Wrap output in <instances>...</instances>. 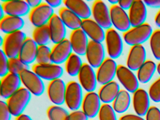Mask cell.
<instances>
[{"label": "cell", "mask_w": 160, "mask_h": 120, "mask_svg": "<svg viewBox=\"0 0 160 120\" xmlns=\"http://www.w3.org/2000/svg\"><path fill=\"white\" fill-rule=\"evenodd\" d=\"M152 28L149 23L145 22L138 26L132 27L123 34L124 42L132 46L142 45L150 38Z\"/></svg>", "instance_id": "cell-1"}, {"label": "cell", "mask_w": 160, "mask_h": 120, "mask_svg": "<svg viewBox=\"0 0 160 120\" xmlns=\"http://www.w3.org/2000/svg\"><path fill=\"white\" fill-rule=\"evenodd\" d=\"M31 94L28 89L21 87L7 99L6 103L12 116L17 117L23 114L30 101Z\"/></svg>", "instance_id": "cell-2"}, {"label": "cell", "mask_w": 160, "mask_h": 120, "mask_svg": "<svg viewBox=\"0 0 160 120\" xmlns=\"http://www.w3.org/2000/svg\"><path fill=\"white\" fill-rule=\"evenodd\" d=\"M27 38L26 33L22 31L7 34L4 36L2 50L9 59L18 57L20 49Z\"/></svg>", "instance_id": "cell-3"}, {"label": "cell", "mask_w": 160, "mask_h": 120, "mask_svg": "<svg viewBox=\"0 0 160 120\" xmlns=\"http://www.w3.org/2000/svg\"><path fill=\"white\" fill-rule=\"evenodd\" d=\"M82 87L78 82L74 81L66 84L65 103L71 110L76 111L81 107L83 97Z\"/></svg>", "instance_id": "cell-4"}, {"label": "cell", "mask_w": 160, "mask_h": 120, "mask_svg": "<svg viewBox=\"0 0 160 120\" xmlns=\"http://www.w3.org/2000/svg\"><path fill=\"white\" fill-rule=\"evenodd\" d=\"M21 82L31 94L40 96L45 91V85L42 79L33 71L24 70L19 75Z\"/></svg>", "instance_id": "cell-5"}, {"label": "cell", "mask_w": 160, "mask_h": 120, "mask_svg": "<svg viewBox=\"0 0 160 120\" xmlns=\"http://www.w3.org/2000/svg\"><path fill=\"white\" fill-rule=\"evenodd\" d=\"M107 51L110 58L118 59L123 50V42L121 36L114 28H109L105 32V38Z\"/></svg>", "instance_id": "cell-6"}, {"label": "cell", "mask_w": 160, "mask_h": 120, "mask_svg": "<svg viewBox=\"0 0 160 120\" xmlns=\"http://www.w3.org/2000/svg\"><path fill=\"white\" fill-rule=\"evenodd\" d=\"M54 14L53 8L45 2L31 10L29 18L32 25L40 27L48 24Z\"/></svg>", "instance_id": "cell-7"}, {"label": "cell", "mask_w": 160, "mask_h": 120, "mask_svg": "<svg viewBox=\"0 0 160 120\" xmlns=\"http://www.w3.org/2000/svg\"><path fill=\"white\" fill-rule=\"evenodd\" d=\"M116 77L124 89L129 92L134 93L139 88V81L136 75L127 66L118 65Z\"/></svg>", "instance_id": "cell-8"}, {"label": "cell", "mask_w": 160, "mask_h": 120, "mask_svg": "<svg viewBox=\"0 0 160 120\" xmlns=\"http://www.w3.org/2000/svg\"><path fill=\"white\" fill-rule=\"evenodd\" d=\"M91 11L94 20L103 29L108 30L112 28L109 9L103 1H94L92 3Z\"/></svg>", "instance_id": "cell-9"}, {"label": "cell", "mask_w": 160, "mask_h": 120, "mask_svg": "<svg viewBox=\"0 0 160 120\" xmlns=\"http://www.w3.org/2000/svg\"><path fill=\"white\" fill-rule=\"evenodd\" d=\"M118 65L114 59L107 58L97 68L96 75L97 82L103 85L112 81L116 76Z\"/></svg>", "instance_id": "cell-10"}, {"label": "cell", "mask_w": 160, "mask_h": 120, "mask_svg": "<svg viewBox=\"0 0 160 120\" xmlns=\"http://www.w3.org/2000/svg\"><path fill=\"white\" fill-rule=\"evenodd\" d=\"M32 71L43 79L52 81L60 78L63 73V68L56 64H35L32 67Z\"/></svg>", "instance_id": "cell-11"}, {"label": "cell", "mask_w": 160, "mask_h": 120, "mask_svg": "<svg viewBox=\"0 0 160 120\" xmlns=\"http://www.w3.org/2000/svg\"><path fill=\"white\" fill-rule=\"evenodd\" d=\"M110 19L112 26L116 30L123 33L131 28V24L128 14L118 5H111L109 8Z\"/></svg>", "instance_id": "cell-12"}, {"label": "cell", "mask_w": 160, "mask_h": 120, "mask_svg": "<svg viewBox=\"0 0 160 120\" xmlns=\"http://www.w3.org/2000/svg\"><path fill=\"white\" fill-rule=\"evenodd\" d=\"M104 48L101 42L90 40L86 51V56L89 64L93 68H98L105 60Z\"/></svg>", "instance_id": "cell-13"}, {"label": "cell", "mask_w": 160, "mask_h": 120, "mask_svg": "<svg viewBox=\"0 0 160 120\" xmlns=\"http://www.w3.org/2000/svg\"><path fill=\"white\" fill-rule=\"evenodd\" d=\"M21 83L19 75L9 73L2 77L0 86L1 97L4 99H8L21 88Z\"/></svg>", "instance_id": "cell-14"}, {"label": "cell", "mask_w": 160, "mask_h": 120, "mask_svg": "<svg viewBox=\"0 0 160 120\" xmlns=\"http://www.w3.org/2000/svg\"><path fill=\"white\" fill-rule=\"evenodd\" d=\"M78 76L79 84L83 89L88 92H94L98 82L92 67L88 63H84Z\"/></svg>", "instance_id": "cell-15"}, {"label": "cell", "mask_w": 160, "mask_h": 120, "mask_svg": "<svg viewBox=\"0 0 160 120\" xmlns=\"http://www.w3.org/2000/svg\"><path fill=\"white\" fill-rule=\"evenodd\" d=\"M66 85L61 78L50 81L48 86L47 93L49 100L54 105L60 106L65 103Z\"/></svg>", "instance_id": "cell-16"}, {"label": "cell", "mask_w": 160, "mask_h": 120, "mask_svg": "<svg viewBox=\"0 0 160 120\" xmlns=\"http://www.w3.org/2000/svg\"><path fill=\"white\" fill-rule=\"evenodd\" d=\"M128 16L131 26H138L145 23L147 18V6L144 1L134 0L130 9Z\"/></svg>", "instance_id": "cell-17"}, {"label": "cell", "mask_w": 160, "mask_h": 120, "mask_svg": "<svg viewBox=\"0 0 160 120\" xmlns=\"http://www.w3.org/2000/svg\"><path fill=\"white\" fill-rule=\"evenodd\" d=\"M101 107L100 98L95 92H88L84 97L81 105L82 111L88 118L96 117L98 115Z\"/></svg>", "instance_id": "cell-18"}, {"label": "cell", "mask_w": 160, "mask_h": 120, "mask_svg": "<svg viewBox=\"0 0 160 120\" xmlns=\"http://www.w3.org/2000/svg\"><path fill=\"white\" fill-rule=\"evenodd\" d=\"M147 52L142 45L131 47L126 61V66L132 71H137L147 60Z\"/></svg>", "instance_id": "cell-19"}, {"label": "cell", "mask_w": 160, "mask_h": 120, "mask_svg": "<svg viewBox=\"0 0 160 120\" xmlns=\"http://www.w3.org/2000/svg\"><path fill=\"white\" fill-rule=\"evenodd\" d=\"M70 40L65 38L55 44L51 49V60L52 63L59 65L66 62L72 52Z\"/></svg>", "instance_id": "cell-20"}, {"label": "cell", "mask_w": 160, "mask_h": 120, "mask_svg": "<svg viewBox=\"0 0 160 120\" xmlns=\"http://www.w3.org/2000/svg\"><path fill=\"white\" fill-rule=\"evenodd\" d=\"M132 105L137 115H146L150 108V97L148 93L142 88H138L133 93Z\"/></svg>", "instance_id": "cell-21"}, {"label": "cell", "mask_w": 160, "mask_h": 120, "mask_svg": "<svg viewBox=\"0 0 160 120\" xmlns=\"http://www.w3.org/2000/svg\"><path fill=\"white\" fill-rule=\"evenodd\" d=\"M1 7L6 15L20 17L26 16L30 12V7L27 2L19 1H6Z\"/></svg>", "instance_id": "cell-22"}, {"label": "cell", "mask_w": 160, "mask_h": 120, "mask_svg": "<svg viewBox=\"0 0 160 120\" xmlns=\"http://www.w3.org/2000/svg\"><path fill=\"white\" fill-rule=\"evenodd\" d=\"M69 40L75 53L78 55H86L89 41L88 37L81 28L72 31Z\"/></svg>", "instance_id": "cell-23"}, {"label": "cell", "mask_w": 160, "mask_h": 120, "mask_svg": "<svg viewBox=\"0 0 160 120\" xmlns=\"http://www.w3.org/2000/svg\"><path fill=\"white\" fill-rule=\"evenodd\" d=\"M51 41L54 44L59 43L65 39L66 34V26L59 15L54 14L48 22Z\"/></svg>", "instance_id": "cell-24"}, {"label": "cell", "mask_w": 160, "mask_h": 120, "mask_svg": "<svg viewBox=\"0 0 160 120\" xmlns=\"http://www.w3.org/2000/svg\"><path fill=\"white\" fill-rule=\"evenodd\" d=\"M81 29L91 40L102 43L105 40V32L94 20L91 18L82 20Z\"/></svg>", "instance_id": "cell-25"}, {"label": "cell", "mask_w": 160, "mask_h": 120, "mask_svg": "<svg viewBox=\"0 0 160 120\" xmlns=\"http://www.w3.org/2000/svg\"><path fill=\"white\" fill-rule=\"evenodd\" d=\"M38 45L32 38L27 37L23 43L18 57L26 64L32 63L36 60Z\"/></svg>", "instance_id": "cell-26"}, {"label": "cell", "mask_w": 160, "mask_h": 120, "mask_svg": "<svg viewBox=\"0 0 160 120\" xmlns=\"http://www.w3.org/2000/svg\"><path fill=\"white\" fill-rule=\"evenodd\" d=\"M25 25L22 18L6 15L0 21V29L2 32L7 34L21 31Z\"/></svg>", "instance_id": "cell-27"}, {"label": "cell", "mask_w": 160, "mask_h": 120, "mask_svg": "<svg viewBox=\"0 0 160 120\" xmlns=\"http://www.w3.org/2000/svg\"><path fill=\"white\" fill-rule=\"evenodd\" d=\"M65 7L72 10L81 19L89 18L92 15L91 9L88 4L82 0H64Z\"/></svg>", "instance_id": "cell-28"}, {"label": "cell", "mask_w": 160, "mask_h": 120, "mask_svg": "<svg viewBox=\"0 0 160 120\" xmlns=\"http://www.w3.org/2000/svg\"><path fill=\"white\" fill-rule=\"evenodd\" d=\"M120 91L118 83L113 80L103 85L98 94L101 102L103 104H109L113 102Z\"/></svg>", "instance_id": "cell-29"}, {"label": "cell", "mask_w": 160, "mask_h": 120, "mask_svg": "<svg viewBox=\"0 0 160 120\" xmlns=\"http://www.w3.org/2000/svg\"><path fill=\"white\" fill-rule=\"evenodd\" d=\"M59 16L66 27L74 31L81 28L82 19L66 7L59 10Z\"/></svg>", "instance_id": "cell-30"}, {"label": "cell", "mask_w": 160, "mask_h": 120, "mask_svg": "<svg viewBox=\"0 0 160 120\" xmlns=\"http://www.w3.org/2000/svg\"><path fill=\"white\" fill-rule=\"evenodd\" d=\"M156 69L157 65L153 61L147 60L137 71V77L139 82L142 84L148 82L153 77Z\"/></svg>", "instance_id": "cell-31"}, {"label": "cell", "mask_w": 160, "mask_h": 120, "mask_svg": "<svg viewBox=\"0 0 160 120\" xmlns=\"http://www.w3.org/2000/svg\"><path fill=\"white\" fill-rule=\"evenodd\" d=\"M131 98L129 92L120 90L112 102V107L116 112L122 113L127 111L131 104Z\"/></svg>", "instance_id": "cell-32"}, {"label": "cell", "mask_w": 160, "mask_h": 120, "mask_svg": "<svg viewBox=\"0 0 160 120\" xmlns=\"http://www.w3.org/2000/svg\"><path fill=\"white\" fill-rule=\"evenodd\" d=\"M83 64L79 55L75 53H72L65 62L66 72L72 77L78 76Z\"/></svg>", "instance_id": "cell-33"}, {"label": "cell", "mask_w": 160, "mask_h": 120, "mask_svg": "<svg viewBox=\"0 0 160 120\" xmlns=\"http://www.w3.org/2000/svg\"><path fill=\"white\" fill-rule=\"evenodd\" d=\"M32 39L38 46H46L51 40L48 24L36 27L32 33Z\"/></svg>", "instance_id": "cell-34"}, {"label": "cell", "mask_w": 160, "mask_h": 120, "mask_svg": "<svg viewBox=\"0 0 160 120\" xmlns=\"http://www.w3.org/2000/svg\"><path fill=\"white\" fill-rule=\"evenodd\" d=\"M69 114L67 110L58 105L50 106L47 111L49 120H65Z\"/></svg>", "instance_id": "cell-35"}, {"label": "cell", "mask_w": 160, "mask_h": 120, "mask_svg": "<svg viewBox=\"0 0 160 120\" xmlns=\"http://www.w3.org/2000/svg\"><path fill=\"white\" fill-rule=\"evenodd\" d=\"M150 47L153 57L160 61V29L152 32L149 39Z\"/></svg>", "instance_id": "cell-36"}, {"label": "cell", "mask_w": 160, "mask_h": 120, "mask_svg": "<svg viewBox=\"0 0 160 120\" xmlns=\"http://www.w3.org/2000/svg\"><path fill=\"white\" fill-rule=\"evenodd\" d=\"M8 68L9 73L19 76L22 71L29 69V65L24 63L18 58H9Z\"/></svg>", "instance_id": "cell-37"}, {"label": "cell", "mask_w": 160, "mask_h": 120, "mask_svg": "<svg viewBox=\"0 0 160 120\" xmlns=\"http://www.w3.org/2000/svg\"><path fill=\"white\" fill-rule=\"evenodd\" d=\"M51 49L47 46H38L36 61L38 64L51 63Z\"/></svg>", "instance_id": "cell-38"}, {"label": "cell", "mask_w": 160, "mask_h": 120, "mask_svg": "<svg viewBox=\"0 0 160 120\" xmlns=\"http://www.w3.org/2000/svg\"><path fill=\"white\" fill-rule=\"evenodd\" d=\"M98 116L99 120H118L116 112L109 104H103L102 105Z\"/></svg>", "instance_id": "cell-39"}, {"label": "cell", "mask_w": 160, "mask_h": 120, "mask_svg": "<svg viewBox=\"0 0 160 120\" xmlns=\"http://www.w3.org/2000/svg\"><path fill=\"white\" fill-rule=\"evenodd\" d=\"M150 98L155 103L160 102V78L151 85L148 91Z\"/></svg>", "instance_id": "cell-40"}, {"label": "cell", "mask_w": 160, "mask_h": 120, "mask_svg": "<svg viewBox=\"0 0 160 120\" xmlns=\"http://www.w3.org/2000/svg\"><path fill=\"white\" fill-rule=\"evenodd\" d=\"M8 60L9 58L1 50L0 53V75L2 78L9 73Z\"/></svg>", "instance_id": "cell-41"}, {"label": "cell", "mask_w": 160, "mask_h": 120, "mask_svg": "<svg viewBox=\"0 0 160 120\" xmlns=\"http://www.w3.org/2000/svg\"><path fill=\"white\" fill-rule=\"evenodd\" d=\"M6 102L0 101V120H11L12 116Z\"/></svg>", "instance_id": "cell-42"}, {"label": "cell", "mask_w": 160, "mask_h": 120, "mask_svg": "<svg viewBox=\"0 0 160 120\" xmlns=\"http://www.w3.org/2000/svg\"><path fill=\"white\" fill-rule=\"evenodd\" d=\"M145 116L146 120H160V110L155 106H152Z\"/></svg>", "instance_id": "cell-43"}, {"label": "cell", "mask_w": 160, "mask_h": 120, "mask_svg": "<svg viewBox=\"0 0 160 120\" xmlns=\"http://www.w3.org/2000/svg\"><path fill=\"white\" fill-rule=\"evenodd\" d=\"M88 119L82 111L78 110L69 113L65 120H88Z\"/></svg>", "instance_id": "cell-44"}, {"label": "cell", "mask_w": 160, "mask_h": 120, "mask_svg": "<svg viewBox=\"0 0 160 120\" xmlns=\"http://www.w3.org/2000/svg\"><path fill=\"white\" fill-rule=\"evenodd\" d=\"M132 0H119L118 5L124 10L130 9L132 3Z\"/></svg>", "instance_id": "cell-45"}, {"label": "cell", "mask_w": 160, "mask_h": 120, "mask_svg": "<svg viewBox=\"0 0 160 120\" xmlns=\"http://www.w3.org/2000/svg\"><path fill=\"white\" fill-rule=\"evenodd\" d=\"M119 120H146L141 116L133 114H125L121 116Z\"/></svg>", "instance_id": "cell-46"}, {"label": "cell", "mask_w": 160, "mask_h": 120, "mask_svg": "<svg viewBox=\"0 0 160 120\" xmlns=\"http://www.w3.org/2000/svg\"><path fill=\"white\" fill-rule=\"evenodd\" d=\"M146 6L152 8H160V0H145Z\"/></svg>", "instance_id": "cell-47"}, {"label": "cell", "mask_w": 160, "mask_h": 120, "mask_svg": "<svg viewBox=\"0 0 160 120\" xmlns=\"http://www.w3.org/2000/svg\"><path fill=\"white\" fill-rule=\"evenodd\" d=\"M45 2L52 8H54L58 7L61 5L62 2L61 0H48V1H46Z\"/></svg>", "instance_id": "cell-48"}, {"label": "cell", "mask_w": 160, "mask_h": 120, "mask_svg": "<svg viewBox=\"0 0 160 120\" xmlns=\"http://www.w3.org/2000/svg\"><path fill=\"white\" fill-rule=\"evenodd\" d=\"M26 2L30 7L32 8L37 7L42 3L41 0H27Z\"/></svg>", "instance_id": "cell-49"}, {"label": "cell", "mask_w": 160, "mask_h": 120, "mask_svg": "<svg viewBox=\"0 0 160 120\" xmlns=\"http://www.w3.org/2000/svg\"><path fill=\"white\" fill-rule=\"evenodd\" d=\"M16 120H33L32 118L28 114H21L19 116L16 117Z\"/></svg>", "instance_id": "cell-50"}, {"label": "cell", "mask_w": 160, "mask_h": 120, "mask_svg": "<svg viewBox=\"0 0 160 120\" xmlns=\"http://www.w3.org/2000/svg\"><path fill=\"white\" fill-rule=\"evenodd\" d=\"M154 22L155 24L160 28V9L155 15L154 18Z\"/></svg>", "instance_id": "cell-51"}, {"label": "cell", "mask_w": 160, "mask_h": 120, "mask_svg": "<svg viewBox=\"0 0 160 120\" xmlns=\"http://www.w3.org/2000/svg\"><path fill=\"white\" fill-rule=\"evenodd\" d=\"M118 0H109L108 2L109 3L111 4L112 5H118Z\"/></svg>", "instance_id": "cell-52"}, {"label": "cell", "mask_w": 160, "mask_h": 120, "mask_svg": "<svg viewBox=\"0 0 160 120\" xmlns=\"http://www.w3.org/2000/svg\"><path fill=\"white\" fill-rule=\"evenodd\" d=\"M156 71L158 72V74L160 76V62L157 65V69Z\"/></svg>", "instance_id": "cell-53"}, {"label": "cell", "mask_w": 160, "mask_h": 120, "mask_svg": "<svg viewBox=\"0 0 160 120\" xmlns=\"http://www.w3.org/2000/svg\"></svg>", "instance_id": "cell-54"}]
</instances>
